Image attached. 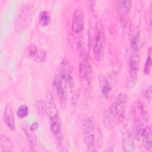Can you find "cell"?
<instances>
[{"label": "cell", "instance_id": "23", "mask_svg": "<svg viewBox=\"0 0 152 152\" xmlns=\"http://www.w3.org/2000/svg\"><path fill=\"white\" fill-rule=\"evenodd\" d=\"M38 126H39L38 124L36 123V122H35V123H33V124H31V125H30V129H31V131H36V130L37 129Z\"/></svg>", "mask_w": 152, "mask_h": 152}, {"label": "cell", "instance_id": "1", "mask_svg": "<svg viewBox=\"0 0 152 152\" xmlns=\"http://www.w3.org/2000/svg\"><path fill=\"white\" fill-rule=\"evenodd\" d=\"M128 100V97L125 93H119L117 95L109 110L104 114L103 124L106 129H111L113 128L115 124L121 119Z\"/></svg>", "mask_w": 152, "mask_h": 152}, {"label": "cell", "instance_id": "11", "mask_svg": "<svg viewBox=\"0 0 152 152\" xmlns=\"http://www.w3.org/2000/svg\"><path fill=\"white\" fill-rule=\"evenodd\" d=\"M28 55L34 61L42 62L45 60L46 53L44 50L37 49L34 45H31L28 48Z\"/></svg>", "mask_w": 152, "mask_h": 152}, {"label": "cell", "instance_id": "16", "mask_svg": "<svg viewBox=\"0 0 152 152\" xmlns=\"http://www.w3.org/2000/svg\"><path fill=\"white\" fill-rule=\"evenodd\" d=\"M0 145L1 150L3 152H12L14 150V145L12 141L6 135H1Z\"/></svg>", "mask_w": 152, "mask_h": 152}, {"label": "cell", "instance_id": "4", "mask_svg": "<svg viewBox=\"0 0 152 152\" xmlns=\"http://www.w3.org/2000/svg\"><path fill=\"white\" fill-rule=\"evenodd\" d=\"M140 63V54L137 50H134L129 62V78L128 87H134L137 79V73Z\"/></svg>", "mask_w": 152, "mask_h": 152}, {"label": "cell", "instance_id": "18", "mask_svg": "<svg viewBox=\"0 0 152 152\" xmlns=\"http://www.w3.org/2000/svg\"><path fill=\"white\" fill-rule=\"evenodd\" d=\"M50 17L46 11H42L39 15V23L43 26H47L50 23Z\"/></svg>", "mask_w": 152, "mask_h": 152}, {"label": "cell", "instance_id": "13", "mask_svg": "<svg viewBox=\"0 0 152 152\" xmlns=\"http://www.w3.org/2000/svg\"><path fill=\"white\" fill-rule=\"evenodd\" d=\"M102 35L100 30L97 28L96 29V34L94 39V42L93 46V52L94 53V56L96 58H99L102 54V46H103V43H102Z\"/></svg>", "mask_w": 152, "mask_h": 152}, {"label": "cell", "instance_id": "22", "mask_svg": "<svg viewBox=\"0 0 152 152\" xmlns=\"http://www.w3.org/2000/svg\"><path fill=\"white\" fill-rule=\"evenodd\" d=\"M151 86H150L146 91H145V99L148 102H149L151 100Z\"/></svg>", "mask_w": 152, "mask_h": 152}, {"label": "cell", "instance_id": "7", "mask_svg": "<svg viewBox=\"0 0 152 152\" xmlns=\"http://www.w3.org/2000/svg\"><path fill=\"white\" fill-rule=\"evenodd\" d=\"M72 30L74 33H79L82 31L84 26V14L81 8L75 9L72 19Z\"/></svg>", "mask_w": 152, "mask_h": 152}, {"label": "cell", "instance_id": "21", "mask_svg": "<svg viewBox=\"0 0 152 152\" xmlns=\"http://www.w3.org/2000/svg\"><path fill=\"white\" fill-rule=\"evenodd\" d=\"M79 96H80V91L79 90H77L75 93L73 94L72 97V100H71V103L72 105H75L78 100V98H79Z\"/></svg>", "mask_w": 152, "mask_h": 152}, {"label": "cell", "instance_id": "2", "mask_svg": "<svg viewBox=\"0 0 152 152\" xmlns=\"http://www.w3.org/2000/svg\"><path fill=\"white\" fill-rule=\"evenodd\" d=\"M94 122L89 117H86L83 122V138L88 150L95 151L96 131Z\"/></svg>", "mask_w": 152, "mask_h": 152}, {"label": "cell", "instance_id": "17", "mask_svg": "<svg viewBox=\"0 0 152 152\" xmlns=\"http://www.w3.org/2000/svg\"><path fill=\"white\" fill-rule=\"evenodd\" d=\"M99 85L101 88V91L104 96L107 97L110 93L111 87L109 80L103 75H99Z\"/></svg>", "mask_w": 152, "mask_h": 152}, {"label": "cell", "instance_id": "15", "mask_svg": "<svg viewBox=\"0 0 152 152\" xmlns=\"http://www.w3.org/2000/svg\"><path fill=\"white\" fill-rule=\"evenodd\" d=\"M122 147L125 151H136L134 138L131 134H126L125 135L122 140Z\"/></svg>", "mask_w": 152, "mask_h": 152}, {"label": "cell", "instance_id": "12", "mask_svg": "<svg viewBox=\"0 0 152 152\" xmlns=\"http://www.w3.org/2000/svg\"><path fill=\"white\" fill-rule=\"evenodd\" d=\"M139 135H140L141 138V140L144 148L148 151H151L152 148V141L150 127L149 126L145 127L141 131Z\"/></svg>", "mask_w": 152, "mask_h": 152}, {"label": "cell", "instance_id": "19", "mask_svg": "<svg viewBox=\"0 0 152 152\" xmlns=\"http://www.w3.org/2000/svg\"><path fill=\"white\" fill-rule=\"evenodd\" d=\"M151 48H150L147 58L145 61L144 67V73L145 75H148L151 71Z\"/></svg>", "mask_w": 152, "mask_h": 152}, {"label": "cell", "instance_id": "5", "mask_svg": "<svg viewBox=\"0 0 152 152\" xmlns=\"http://www.w3.org/2000/svg\"><path fill=\"white\" fill-rule=\"evenodd\" d=\"M52 85L59 99L61 106L64 108L66 106L68 99L66 84L61 76L55 75L53 79Z\"/></svg>", "mask_w": 152, "mask_h": 152}, {"label": "cell", "instance_id": "3", "mask_svg": "<svg viewBox=\"0 0 152 152\" xmlns=\"http://www.w3.org/2000/svg\"><path fill=\"white\" fill-rule=\"evenodd\" d=\"M31 8L29 6H23L19 10L15 22V31L21 33L28 26L32 17Z\"/></svg>", "mask_w": 152, "mask_h": 152}, {"label": "cell", "instance_id": "8", "mask_svg": "<svg viewBox=\"0 0 152 152\" xmlns=\"http://www.w3.org/2000/svg\"><path fill=\"white\" fill-rule=\"evenodd\" d=\"M60 75L68 87L72 89L74 87V81L71 68L68 62L62 61L60 65Z\"/></svg>", "mask_w": 152, "mask_h": 152}, {"label": "cell", "instance_id": "20", "mask_svg": "<svg viewBox=\"0 0 152 152\" xmlns=\"http://www.w3.org/2000/svg\"><path fill=\"white\" fill-rule=\"evenodd\" d=\"M28 113V108L27 105L22 104L17 109L16 114L19 118H24L27 116Z\"/></svg>", "mask_w": 152, "mask_h": 152}, {"label": "cell", "instance_id": "14", "mask_svg": "<svg viewBox=\"0 0 152 152\" xmlns=\"http://www.w3.org/2000/svg\"><path fill=\"white\" fill-rule=\"evenodd\" d=\"M132 2L130 1H118L116 4L118 14L121 16H126L130 11Z\"/></svg>", "mask_w": 152, "mask_h": 152}, {"label": "cell", "instance_id": "10", "mask_svg": "<svg viewBox=\"0 0 152 152\" xmlns=\"http://www.w3.org/2000/svg\"><path fill=\"white\" fill-rule=\"evenodd\" d=\"M21 129L26 135V137L30 147L31 150H35L37 148V140L35 134H34V131H31L30 127L28 126L26 124H24V123L21 125Z\"/></svg>", "mask_w": 152, "mask_h": 152}, {"label": "cell", "instance_id": "6", "mask_svg": "<svg viewBox=\"0 0 152 152\" xmlns=\"http://www.w3.org/2000/svg\"><path fill=\"white\" fill-rule=\"evenodd\" d=\"M79 75L84 85L86 87H89L92 76V68L90 64L86 59L80 64Z\"/></svg>", "mask_w": 152, "mask_h": 152}, {"label": "cell", "instance_id": "9", "mask_svg": "<svg viewBox=\"0 0 152 152\" xmlns=\"http://www.w3.org/2000/svg\"><path fill=\"white\" fill-rule=\"evenodd\" d=\"M3 120L7 127L12 131L15 129V119L13 115L12 109L10 103H8L6 104L4 113H3Z\"/></svg>", "mask_w": 152, "mask_h": 152}]
</instances>
